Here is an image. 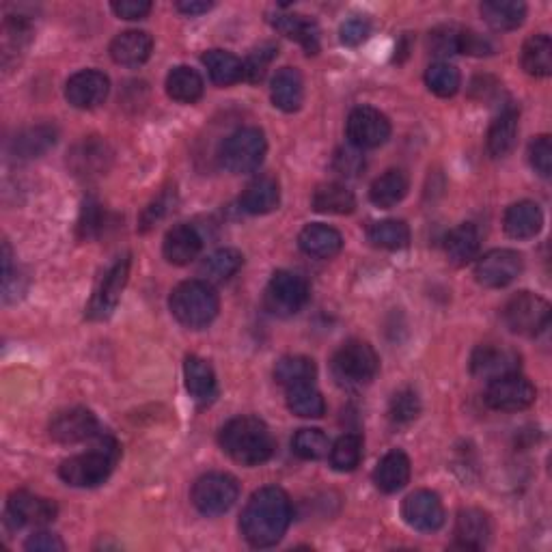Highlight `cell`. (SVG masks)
<instances>
[{
	"mask_svg": "<svg viewBox=\"0 0 552 552\" xmlns=\"http://www.w3.org/2000/svg\"><path fill=\"white\" fill-rule=\"evenodd\" d=\"M292 514V501L285 490L276 486L261 488L244 507L240 531L251 546L270 548L283 540L289 522H292Z\"/></svg>",
	"mask_w": 552,
	"mask_h": 552,
	"instance_id": "cell-1",
	"label": "cell"
},
{
	"mask_svg": "<svg viewBox=\"0 0 552 552\" xmlns=\"http://www.w3.org/2000/svg\"><path fill=\"white\" fill-rule=\"evenodd\" d=\"M220 447L233 462L259 466L272 458L276 443L264 421L257 417H238L220 430Z\"/></svg>",
	"mask_w": 552,
	"mask_h": 552,
	"instance_id": "cell-2",
	"label": "cell"
},
{
	"mask_svg": "<svg viewBox=\"0 0 552 552\" xmlns=\"http://www.w3.org/2000/svg\"><path fill=\"white\" fill-rule=\"evenodd\" d=\"M169 307L179 324L192 330H201L216 320L220 311V300L212 283L184 281L173 289Z\"/></svg>",
	"mask_w": 552,
	"mask_h": 552,
	"instance_id": "cell-3",
	"label": "cell"
},
{
	"mask_svg": "<svg viewBox=\"0 0 552 552\" xmlns=\"http://www.w3.org/2000/svg\"><path fill=\"white\" fill-rule=\"evenodd\" d=\"M119 458V447L115 440L100 438V443L91 451L74 455L59 466V477L74 488H95L104 483L113 473Z\"/></svg>",
	"mask_w": 552,
	"mask_h": 552,
	"instance_id": "cell-4",
	"label": "cell"
},
{
	"mask_svg": "<svg viewBox=\"0 0 552 552\" xmlns=\"http://www.w3.org/2000/svg\"><path fill=\"white\" fill-rule=\"evenodd\" d=\"M380 371V356L367 341H345L333 356V374L343 386H365Z\"/></svg>",
	"mask_w": 552,
	"mask_h": 552,
	"instance_id": "cell-5",
	"label": "cell"
},
{
	"mask_svg": "<svg viewBox=\"0 0 552 552\" xmlns=\"http://www.w3.org/2000/svg\"><path fill=\"white\" fill-rule=\"evenodd\" d=\"M268 143L259 128H240L233 132L220 147V164L236 175L253 173L266 158Z\"/></svg>",
	"mask_w": 552,
	"mask_h": 552,
	"instance_id": "cell-6",
	"label": "cell"
},
{
	"mask_svg": "<svg viewBox=\"0 0 552 552\" xmlns=\"http://www.w3.org/2000/svg\"><path fill=\"white\" fill-rule=\"evenodd\" d=\"M503 320L512 333L520 337H537L550 324V305L542 296L520 292L507 300Z\"/></svg>",
	"mask_w": 552,
	"mask_h": 552,
	"instance_id": "cell-7",
	"label": "cell"
},
{
	"mask_svg": "<svg viewBox=\"0 0 552 552\" xmlns=\"http://www.w3.org/2000/svg\"><path fill=\"white\" fill-rule=\"evenodd\" d=\"M240 496L238 479L227 473H207L192 486V505L203 516L227 514Z\"/></svg>",
	"mask_w": 552,
	"mask_h": 552,
	"instance_id": "cell-8",
	"label": "cell"
},
{
	"mask_svg": "<svg viewBox=\"0 0 552 552\" xmlns=\"http://www.w3.org/2000/svg\"><path fill=\"white\" fill-rule=\"evenodd\" d=\"M309 300V283L305 276L289 270H279L272 274V279L266 287V309L272 315L289 317L296 315Z\"/></svg>",
	"mask_w": 552,
	"mask_h": 552,
	"instance_id": "cell-9",
	"label": "cell"
},
{
	"mask_svg": "<svg viewBox=\"0 0 552 552\" xmlns=\"http://www.w3.org/2000/svg\"><path fill=\"white\" fill-rule=\"evenodd\" d=\"M345 132H348L352 147L376 149L389 141L391 121L374 106H358L350 113Z\"/></svg>",
	"mask_w": 552,
	"mask_h": 552,
	"instance_id": "cell-10",
	"label": "cell"
},
{
	"mask_svg": "<svg viewBox=\"0 0 552 552\" xmlns=\"http://www.w3.org/2000/svg\"><path fill=\"white\" fill-rule=\"evenodd\" d=\"M130 279V257H121L117 264L110 268L87 305V317L93 322H104L115 313L123 289H126Z\"/></svg>",
	"mask_w": 552,
	"mask_h": 552,
	"instance_id": "cell-11",
	"label": "cell"
},
{
	"mask_svg": "<svg viewBox=\"0 0 552 552\" xmlns=\"http://www.w3.org/2000/svg\"><path fill=\"white\" fill-rule=\"evenodd\" d=\"M520 354L505 343H481L471 354V374L479 380H499L520 371Z\"/></svg>",
	"mask_w": 552,
	"mask_h": 552,
	"instance_id": "cell-12",
	"label": "cell"
},
{
	"mask_svg": "<svg viewBox=\"0 0 552 552\" xmlns=\"http://www.w3.org/2000/svg\"><path fill=\"white\" fill-rule=\"evenodd\" d=\"M524 268L522 255L512 248H494L483 255L475 266V279L488 289H501L514 283Z\"/></svg>",
	"mask_w": 552,
	"mask_h": 552,
	"instance_id": "cell-13",
	"label": "cell"
},
{
	"mask_svg": "<svg viewBox=\"0 0 552 552\" xmlns=\"http://www.w3.org/2000/svg\"><path fill=\"white\" fill-rule=\"evenodd\" d=\"M537 391L529 378L520 374H509L499 380H492L486 391V404L492 410L518 412L535 404Z\"/></svg>",
	"mask_w": 552,
	"mask_h": 552,
	"instance_id": "cell-14",
	"label": "cell"
},
{
	"mask_svg": "<svg viewBox=\"0 0 552 552\" xmlns=\"http://www.w3.org/2000/svg\"><path fill=\"white\" fill-rule=\"evenodd\" d=\"M402 518L414 531L434 533L445 524V507L436 492L417 490L406 496L402 505Z\"/></svg>",
	"mask_w": 552,
	"mask_h": 552,
	"instance_id": "cell-15",
	"label": "cell"
},
{
	"mask_svg": "<svg viewBox=\"0 0 552 552\" xmlns=\"http://www.w3.org/2000/svg\"><path fill=\"white\" fill-rule=\"evenodd\" d=\"M110 162H113V151L100 136H89L85 141H80L67 158L69 169L78 179H85V182L106 175Z\"/></svg>",
	"mask_w": 552,
	"mask_h": 552,
	"instance_id": "cell-16",
	"label": "cell"
},
{
	"mask_svg": "<svg viewBox=\"0 0 552 552\" xmlns=\"http://www.w3.org/2000/svg\"><path fill=\"white\" fill-rule=\"evenodd\" d=\"M57 518V505L31 492H13L7 501V522L13 529L44 527Z\"/></svg>",
	"mask_w": 552,
	"mask_h": 552,
	"instance_id": "cell-17",
	"label": "cell"
},
{
	"mask_svg": "<svg viewBox=\"0 0 552 552\" xmlns=\"http://www.w3.org/2000/svg\"><path fill=\"white\" fill-rule=\"evenodd\" d=\"M100 434L95 414L87 408H69L59 412L50 423V436L61 445H78Z\"/></svg>",
	"mask_w": 552,
	"mask_h": 552,
	"instance_id": "cell-18",
	"label": "cell"
},
{
	"mask_svg": "<svg viewBox=\"0 0 552 552\" xmlns=\"http://www.w3.org/2000/svg\"><path fill=\"white\" fill-rule=\"evenodd\" d=\"M110 91V80L98 69H82L74 74L65 85V98L74 108L91 110L106 102Z\"/></svg>",
	"mask_w": 552,
	"mask_h": 552,
	"instance_id": "cell-19",
	"label": "cell"
},
{
	"mask_svg": "<svg viewBox=\"0 0 552 552\" xmlns=\"http://www.w3.org/2000/svg\"><path fill=\"white\" fill-rule=\"evenodd\" d=\"M203 248V240L199 231L190 225H175L169 229L167 236H164L162 253L164 259L173 266H188L190 261H195Z\"/></svg>",
	"mask_w": 552,
	"mask_h": 552,
	"instance_id": "cell-20",
	"label": "cell"
},
{
	"mask_svg": "<svg viewBox=\"0 0 552 552\" xmlns=\"http://www.w3.org/2000/svg\"><path fill=\"white\" fill-rule=\"evenodd\" d=\"M272 104L283 113H296L305 102V78L296 67H283L272 78Z\"/></svg>",
	"mask_w": 552,
	"mask_h": 552,
	"instance_id": "cell-21",
	"label": "cell"
},
{
	"mask_svg": "<svg viewBox=\"0 0 552 552\" xmlns=\"http://www.w3.org/2000/svg\"><path fill=\"white\" fill-rule=\"evenodd\" d=\"M505 233L514 240H531L542 231L544 214L533 201H518L505 212Z\"/></svg>",
	"mask_w": 552,
	"mask_h": 552,
	"instance_id": "cell-22",
	"label": "cell"
},
{
	"mask_svg": "<svg viewBox=\"0 0 552 552\" xmlns=\"http://www.w3.org/2000/svg\"><path fill=\"white\" fill-rule=\"evenodd\" d=\"M154 50V39L145 31H126L113 39L110 44V57L117 65L138 67L149 61Z\"/></svg>",
	"mask_w": 552,
	"mask_h": 552,
	"instance_id": "cell-23",
	"label": "cell"
},
{
	"mask_svg": "<svg viewBox=\"0 0 552 552\" xmlns=\"http://www.w3.org/2000/svg\"><path fill=\"white\" fill-rule=\"evenodd\" d=\"M184 380H186V391L199 404H210L218 393L214 369L201 356H195V354L186 356Z\"/></svg>",
	"mask_w": 552,
	"mask_h": 552,
	"instance_id": "cell-24",
	"label": "cell"
},
{
	"mask_svg": "<svg viewBox=\"0 0 552 552\" xmlns=\"http://www.w3.org/2000/svg\"><path fill=\"white\" fill-rule=\"evenodd\" d=\"M455 537H458L460 546L481 550L490 544L492 537V524L486 512H481L477 507L462 509L455 520Z\"/></svg>",
	"mask_w": 552,
	"mask_h": 552,
	"instance_id": "cell-25",
	"label": "cell"
},
{
	"mask_svg": "<svg viewBox=\"0 0 552 552\" xmlns=\"http://www.w3.org/2000/svg\"><path fill=\"white\" fill-rule=\"evenodd\" d=\"M281 203V188L274 177L261 175L248 184L240 197L242 210L253 216H264L274 212Z\"/></svg>",
	"mask_w": 552,
	"mask_h": 552,
	"instance_id": "cell-26",
	"label": "cell"
},
{
	"mask_svg": "<svg viewBox=\"0 0 552 552\" xmlns=\"http://www.w3.org/2000/svg\"><path fill=\"white\" fill-rule=\"evenodd\" d=\"M298 246L302 248V253H307L309 257L333 259L335 255L341 253L343 236L333 227L315 223V225H307L300 231Z\"/></svg>",
	"mask_w": 552,
	"mask_h": 552,
	"instance_id": "cell-27",
	"label": "cell"
},
{
	"mask_svg": "<svg viewBox=\"0 0 552 552\" xmlns=\"http://www.w3.org/2000/svg\"><path fill=\"white\" fill-rule=\"evenodd\" d=\"M270 22L276 31L298 41L309 57L320 52V29L311 18L300 16V13H276Z\"/></svg>",
	"mask_w": 552,
	"mask_h": 552,
	"instance_id": "cell-28",
	"label": "cell"
},
{
	"mask_svg": "<svg viewBox=\"0 0 552 552\" xmlns=\"http://www.w3.org/2000/svg\"><path fill=\"white\" fill-rule=\"evenodd\" d=\"M410 458L404 451H389L384 458L378 462L376 471H374V483L376 488L384 494H395L402 488H406V483L410 481Z\"/></svg>",
	"mask_w": 552,
	"mask_h": 552,
	"instance_id": "cell-29",
	"label": "cell"
},
{
	"mask_svg": "<svg viewBox=\"0 0 552 552\" xmlns=\"http://www.w3.org/2000/svg\"><path fill=\"white\" fill-rule=\"evenodd\" d=\"M479 11L494 31H514L527 18V5L520 0H486Z\"/></svg>",
	"mask_w": 552,
	"mask_h": 552,
	"instance_id": "cell-30",
	"label": "cell"
},
{
	"mask_svg": "<svg viewBox=\"0 0 552 552\" xmlns=\"http://www.w3.org/2000/svg\"><path fill=\"white\" fill-rule=\"evenodd\" d=\"M410 190V179L404 171L391 169L380 175L369 188V199L380 210H391L397 203H402Z\"/></svg>",
	"mask_w": 552,
	"mask_h": 552,
	"instance_id": "cell-31",
	"label": "cell"
},
{
	"mask_svg": "<svg viewBox=\"0 0 552 552\" xmlns=\"http://www.w3.org/2000/svg\"><path fill=\"white\" fill-rule=\"evenodd\" d=\"M518 138V110L516 108H505L503 113L492 121L488 130L486 147L492 158H505L509 151L514 149Z\"/></svg>",
	"mask_w": 552,
	"mask_h": 552,
	"instance_id": "cell-32",
	"label": "cell"
},
{
	"mask_svg": "<svg viewBox=\"0 0 552 552\" xmlns=\"http://www.w3.org/2000/svg\"><path fill=\"white\" fill-rule=\"evenodd\" d=\"M212 82L218 87H229L244 80V63L227 50H207L201 57Z\"/></svg>",
	"mask_w": 552,
	"mask_h": 552,
	"instance_id": "cell-33",
	"label": "cell"
},
{
	"mask_svg": "<svg viewBox=\"0 0 552 552\" xmlns=\"http://www.w3.org/2000/svg\"><path fill=\"white\" fill-rule=\"evenodd\" d=\"M203 78L197 72V69H192L188 65H179L175 69H171L167 76V93L169 98L179 102V104H195L201 100L203 95Z\"/></svg>",
	"mask_w": 552,
	"mask_h": 552,
	"instance_id": "cell-34",
	"label": "cell"
},
{
	"mask_svg": "<svg viewBox=\"0 0 552 552\" xmlns=\"http://www.w3.org/2000/svg\"><path fill=\"white\" fill-rule=\"evenodd\" d=\"M520 61L524 72L535 78H548L552 74V41L548 35H533L522 46Z\"/></svg>",
	"mask_w": 552,
	"mask_h": 552,
	"instance_id": "cell-35",
	"label": "cell"
},
{
	"mask_svg": "<svg viewBox=\"0 0 552 552\" xmlns=\"http://www.w3.org/2000/svg\"><path fill=\"white\" fill-rule=\"evenodd\" d=\"M354 207H356V199L352 195V190H348L343 184L328 182L317 186V190L313 192V210L320 214L345 216V214H352Z\"/></svg>",
	"mask_w": 552,
	"mask_h": 552,
	"instance_id": "cell-36",
	"label": "cell"
},
{
	"mask_svg": "<svg viewBox=\"0 0 552 552\" xmlns=\"http://www.w3.org/2000/svg\"><path fill=\"white\" fill-rule=\"evenodd\" d=\"M445 253L453 266H466L479 253V231L475 225L464 223L449 231L445 240Z\"/></svg>",
	"mask_w": 552,
	"mask_h": 552,
	"instance_id": "cell-37",
	"label": "cell"
},
{
	"mask_svg": "<svg viewBox=\"0 0 552 552\" xmlns=\"http://www.w3.org/2000/svg\"><path fill=\"white\" fill-rule=\"evenodd\" d=\"M57 143V130L48 123H41V126L26 128L20 132L13 141V154L18 158H39L41 154H46L50 147Z\"/></svg>",
	"mask_w": 552,
	"mask_h": 552,
	"instance_id": "cell-38",
	"label": "cell"
},
{
	"mask_svg": "<svg viewBox=\"0 0 552 552\" xmlns=\"http://www.w3.org/2000/svg\"><path fill=\"white\" fill-rule=\"evenodd\" d=\"M287 408L302 419H320L326 412L322 393L311 384H298L287 389Z\"/></svg>",
	"mask_w": 552,
	"mask_h": 552,
	"instance_id": "cell-39",
	"label": "cell"
},
{
	"mask_svg": "<svg viewBox=\"0 0 552 552\" xmlns=\"http://www.w3.org/2000/svg\"><path fill=\"white\" fill-rule=\"evenodd\" d=\"M317 376V367L307 356H283L274 365V380L285 389H292L298 384H311Z\"/></svg>",
	"mask_w": 552,
	"mask_h": 552,
	"instance_id": "cell-40",
	"label": "cell"
},
{
	"mask_svg": "<svg viewBox=\"0 0 552 552\" xmlns=\"http://www.w3.org/2000/svg\"><path fill=\"white\" fill-rule=\"evenodd\" d=\"M244 266V255L236 248H220L214 255L207 257L201 266V274L207 283H223L229 281L233 274Z\"/></svg>",
	"mask_w": 552,
	"mask_h": 552,
	"instance_id": "cell-41",
	"label": "cell"
},
{
	"mask_svg": "<svg viewBox=\"0 0 552 552\" xmlns=\"http://www.w3.org/2000/svg\"><path fill=\"white\" fill-rule=\"evenodd\" d=\"M367 238L371 244L386 248V251H402L410 244V229L404 220H380L369 227Z\"/></svg>",
	"mask_w": 552,
	"mask_h": 552,
	"instance_id": "cell-42",
	"label": "cell"
},
{
	"mask_svg": "<svg viewBox=\"0 0 552 552\" xmlns=\"http://www.w3.org/2000/svg\"><path fill=\"white\" fill-rule=\"evenodd\" d=\"M425 85L434 95H438V98H453V95L460 91L462 76L455 65L447 61H438L427 67Z\"/></svg>",
	"mask_w": 552,
	"mask_h": 552,
	"instance_id": "cell-43",
	"label": "cell"
},
{
	"mask_svg": "<svg viewBox=\"0 0 552 552\" xmlns=\"http://www.w3.org/2000/svg\"><path fill=\"white\" fill-rule=\"evenodd\" d=\"M363 460V438L358 434H345L330 447V466L339 473H352Z\"/></svg>",
	"mask_w": 552,
	"mask_h": 552,
	"instance_id": "cell-44",
	"label": "cell"
},
{
	"mask_svg": "<svg viewBox=\"0 0 552 552\" xmlns=\"http://www.w3.org/2000/svg\"><path fill=\"white\" fill-rule=\"evenodd\" d=\"M292 449L302 460H322L330 453L328 436L322 430H315V427H305V430H298Z\"/></svg>",
	"mask_w": 552,
	"mask_h": 552,
	"instance_id": "cell-45",
	"label": "cell"
},
{
	"mask_svg": "<svg viewBox=\"0 0 552 552\" xmlns=\"http://www.w3.org/2000/svg\"><path fill=\"white\" fill-rule=\"evenodd\" d=\"M421 414V399L412 389L397 391L391 399L389 406V417L397 425L412 423Z\"/></svg>",
	"mask_w": 552,
	"mask_h": 552,
	"instance_id": "cell-46",
	"label": "cell"
},
{
	"mask_svg": "<svg viewBox=\"0 0 552 552\" xmlns=\"http://www.w3.org/2000/svg\"><path fill=\"white\" fill-rule=\"evenodd\" d=\"M458 44H460V26L455 24H443L438 26L427 37V46H430L434 57H451V54H458Z\"/></svg>",
	"mask_w": 552,
	"mask_h": 552,
	"instance_id": "cell-47",
	"label": "cell"
},
{
	"mask_svg": "<svg viewBox=\"0 0 552 552\" xmlns=\"http://www.w3.org/2000/svg\"><path fill=\"white\" fill-rule=\"evenodd\" d=\"M104 225V212L102 205L98 203V199L89 197L82 205L80 210V218H78V236L80 240H93L95 236H100Z\"/></svg>",
	"mask_w": 552,
	"mask_h": 552,
	"instance_id": "cell-48",
	"label": "cell"
},
{
	"mask_svg": "<svg viewBox=\"0 0 552 552\" xmlns=\"http://www.w3.org/2000/svg\"><path fill=\"white\" fill-rule=\"evenodd\" d=\"M276 48L274 44H261L257 50L248 54V59L244 61V80L248 82H261L268 72L270 63L276 57Z\"/></svg>",
	"mask_w": 552,
	"mask_h": 552,
	"instance_id": "cell-49",
	"label": "cell"
},
{
	"mask_svg": "<svg viewBox=\"0 0 552 552\" xmlns=\"http://www.w3.org/2000/svg\"><path fill=\"white\" fill-rule=\"evenodd\" d=\"M173 207H175V190L173 188L162 190L160 195L145 207V212L141 216V231H149L151 227H156L160 220L173 210Z\"/></svg>",
	"mask_w": 552,
	"mask_h": 552,
	"instance_id": "cell-50",
	"label": "cell"
},
{
	"mask_svg": "<svg viewBox=\"0 0 552 552\" xmlns=\"http://www.w3.org/2000/svg\"><path fill=\"white\" fill-rule=\"evenodd\" d=\"M529 162L535 169V173H540L542 177H550L552 173V141L550 136H537L535 141L529 145Z\"/></svg>",
	"mask_w": 552,
	"mask_h": 552,
	"instance_id": "cell-51",
	"label": "cell"
},
{
	"mask_svg": "<svg viewBox=\"0 0 552 552\" xmlns=\"http://www.w3.org/2000/svg\"><path fill=\"white\" fill-rule=\"evenodd\" d=\"M494 52V46L490 39L479 35L473 29H460V44L458 54H468V57H490Z\"/></svg>",
	"mask_w": 552,
	"mask_h": 552,
	"instance_id": "cell-52",
	"label": "cell"
},
{
	"mask_svg": "<svg viewBox=\"0 0 552 552\" xmlns=\"http://www.w3.org/2000/svg\"><path fill=\"white\" fill-rule=\"evenodd\" d=\"M339 35H341V44L356 48L369 39L371 24L365 18H352L348 22H343Z\"/></svg>",
	"mask_w": 552,
	"mask_h": 552,
	"instance_id": "cell-53",
	"label": "cell"
},
{
	"mask_svg": "<svg viewBox=\"0 0 552 552\" xmlns=\"http://www.w3.org/2000/svg\"><path fill=\"white\" fill-rule=\"evenodd\" d=\"M24 548L29 552H63L65 544L59 535L48 533V531H39L26 540Z\"/></svg>",
	"mask_w": 552,
	"mask_h": 552,
	"instance_id": "cell-54",
	"label": "cell"
},
{
	"mask_svg": "<svg viewBox=\"0 0 552 552\" xmlns=\"http://www.w3.org/2000/svg\"><path fill=\"white\" fill-rule=\"evenodd\" d=\"M110 9L123 20H143L151 11V3L147 0H119V3L110 5Z\"/></svg>",
	"mask_w": 552,
	"mask_h": 552,
	"instance_id": "cell-55",
	"label": "cell"
},
{
	"mask_svg": "<svg viewBox=\"0 0 552 552\" xmlns=\"http://www.w3.org/2000/svg\"><path fill=\"white\" fill-rule=\"evenodd\" d=\"M363 167H365V160L356 149H343L335 158V169L341 175H356Z\"/></svg>",
	"mask_w": 552,
	"mask_h": 552,
	"instance_id": "cell-56",
	"label": "cell"
},
{
	"mask_svg": "<svg viewBox=\"0 0 552 552\" xmlns=\"http://www.w3.org/2000/svg\"><path fill=\"white\" fill-rule=\"evenodd\" d=\"M177 11L186 13V16H201V13H207L214 3H207V0H179V3L175 5Z\"/></svg>",
	"mask_w": 552,
	"mask_h": 552,
	"instance_id": "cell-57",
	"label": "cell"
}]
</instances>
